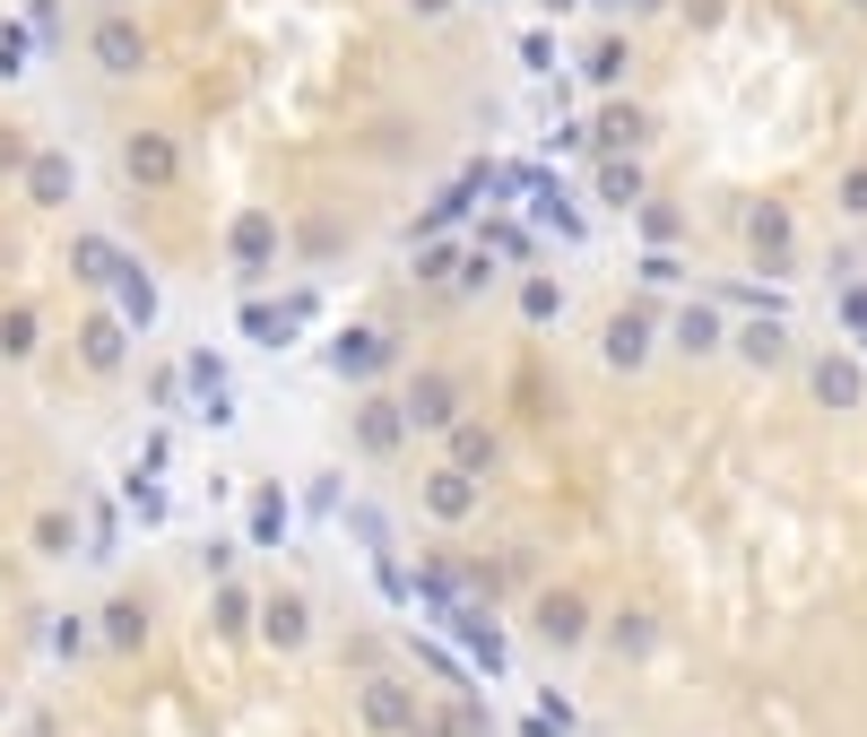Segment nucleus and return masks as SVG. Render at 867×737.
I'll use <instances>...</instances> for the list:
<instances>
[{
  "label": "nucleus",
  "mask_w": 867,
  "mask_h": 737,
  "mask_svg": "<svg viewBox=\"0 0 867 737\" xmlns=\"http://www.w3.org/2000/svg\"><path fill=\"white\" fill-rule=\"evenodd\" d=\"M538 633H547V642H582V608H573V599H547V608H538Z\"/></svg>",
  "instance_id": "nucleus-1"
},
{
  "label": "nucleus",
  "mask_w": 867,
  "mask_h": 737,
  "mask_svg": "<svg viewBox=\"0 0 867 737\" xmlns=\"http://www.w3.org/2000/svg\"><path fill=\"white\" fill-rule=\"evenodd\" d=\"M269 642H304V599H269Z\"/></svg>",
  "instance_id": "nucleus-2"
},
{
  "label": "nucleus",
  "mask_w": 867,
  "mask_h": 737,
  "mask_svg": "<svg viewBox=\"0 0 867 737\" xmlns=\"http://www.w3.org/2000/svg\"><path fill=\"white\" fill-rule=\"evenodd\" d=\"M365 712H373V729H408V703H399V686H373Z\"/></svg>",
  "instance_id": "nucleus-3"
},
{
  "label": "nucleus",
  "mask_w": 867,
  "mask_h": 737,
  "mask_svg": "<svg viewBox=\"0 0 867 737\" xmlns=\"http://www.w3.org/2000/svg\"><path fill=\"white\" fill-rule=\"evenodd\" d=\"M434 512L460 520V512H469V487H460V478H434Z\"/></svg>",
  "instance_id": "nucleus-4"
},
{
  "label": "nucleus",
  "mask_w": 867,
  "mask_h": 737,
  "mask_svg": "<svg viewBox=\"0 0 867 737\" xmlns=\"http://www.w3.org/2000/svg\"><path fill=\"white\" fill-rule=\"evenodd\" d=\"M105 633H114V642H122V651H130V642H139L148 624H139V608H114V616H105Z\"/></svg>",
  "instance_id": "nucleus-5"
}]
</instances>
